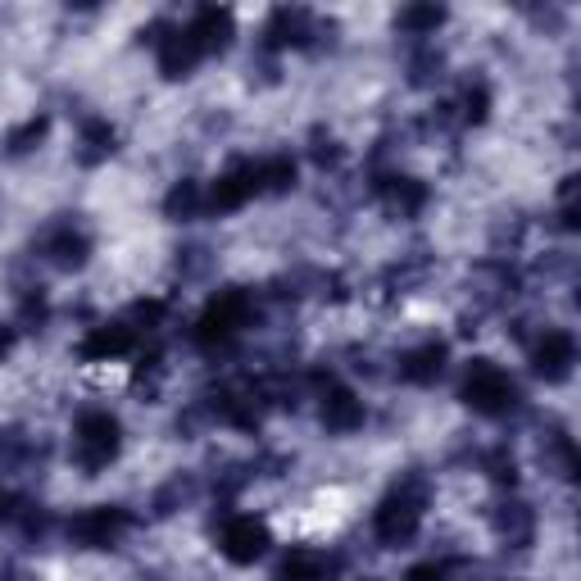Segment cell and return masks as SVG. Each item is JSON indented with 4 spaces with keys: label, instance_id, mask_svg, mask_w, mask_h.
Returning <instances> with one entry per match:
<instances>
[{
    "label": "cell",
    "instance_id": "3",
    "mask_svg": "<svg viewBox=\"0 0 581 581\" xmlns=\"http://www.w3.org/2000/svg\"><path fill=\"white\" fill-rule=\"evenodd\" d=\"M250 318V295L245 291H218L210 300V310L195 323V341L200 345H223L227 337H237Z\"/></svg>",
    "mask_w": 581,
    "mask_h": 581
},
{
    "label": "cell",
    "instance_id": "1",
    "mask_svg": "<svg viewBox=\"0 0 581 581\" xmlns=\"http://www.w3.org/2000/svg\"><path fill=\"white\" fill-rule=\"evenodd\" d=\"M464 400L472 404L477 414H491V418H500V414H509V409H514L518 391H514V377L504 372L500 364H491V359H477V364L468 368Z\"/></svg>",
    "mask_w": 581,
    "mask_h": 581
},
{
    "label": "cell",
    "instance_id": "15",
    "mask_svg": "<svg viewBox=\"0 0 581 581\" xmlns=\"http://www.w3.org/2000/svg\"><path fill=\"white\" fill-rule=\"evenodd\" d=\"M282 577L287 581H323L327 577V559L318 550H295L291 559L282 564Z\"/></svg>",
    "mask_w": 581,
    "mask_h": 581
},
{
    "label": "cell",
    "instance_id": "12",
    "mask_svg": "<svg viewBox=\"0 0 581 581\" xmlns=\"http://www.w3.org/2000/svg\"><path fill=\"white\" fill-rule=\"evenodd\" d=\"M195 60H200V46L187 28L160 37V68L168 73V78H187V73L195 68Z\"/></svg>",
    "mask_w": 581,
    "mask_h": 581
},
{
    "label": "cell",
    "instance_id": "5",
    "mask_svg": "<svg viewBox=\"0 0 581 581\" xmlns=\"http://www.w3.org/2000/svg\"><path fill=\"white\" fill-rule=\"evenodd\" d=\"M418 522H422V500L409 495V491H400L391 495L382 509H377L372 527H377V536H382L387 545H400V541H409L418 532Z\"/></svg>",
    "mask_w": 581,
    "mask_h": 581
},
{
    "label": "cell",
    "instance_id": "4",
    "mask_svg": "<svg viewBox=\"0 0 581 581\" xmlns=\"http://www.w3.org/2000/svg\"><path fill=\"white\" fill-rule=\"evenodd\" d=\"M223 554H227V559H232V564H255L260 559V554L268 550V522L264 518H255V514H237V518H227L223 522Z\"/></svg>",
    "mask_w": 581,
    "mask_h": 581
},
{
    "label": "cell",
    "instance_id": "25",
    "mask_svg": "<svg viewBox=\"0 0 581 581\" xmlns=\"http://www.w3.org/2000/svg\"><path fill=\"white\" fill-rule=\"evenodd\" d=\"M14 504H18V500H14L5 487H0V518H10V514H14Z\"/></svg>",
    "mask_w": 581,
    "mask_h": 581
},
{
    "label": "cell",
    "instance_id": "11",
    "mask_svg": "<svg viewBox=\"0 0 581 581\" xmlns=\"http://www.w3.org/2000/svg\"><path fill=\"white\" fill-rule=\"evenodd\" d=\"M132 350V327H123V323H105V327H96V332L83 341L78 355L100 364V359H118V355H128Z\"/></svg>",
    "mask_w": 581,
    "mask_h": 581
},
{
    "label": "cell",
    "instance_id": "23",
    "mask_svg": "<svg viewBox=\"0 0 581 581\" xmlns=\"http://www.w3.org/2000/svg\"><path fill=\"white\" fill-rule=\"evenodd\" d=\"M464 105H468V118H472V123H482V118H487V105H491V100H487V87H472Z\"/></svg>",
    "mask_w": 581,
    "mask_h": 581
},
{
    "label": "cell",
    "instance_id": "9",
    "mask_svg": "<svg viewBox=\"0 0 581 581\" xmlns=\"http://www.w3.org/2000/svg\"><path fill=\"white\" fill-rule=\"evenodd\" d=\"M187 33L195 37L200 46V55H210V50H223L227 41H232V14L218 10V5H205L191 23H187Z\"/></svg>",
    "mask_w": 581,
    "mask_h": 581
},
{
    "label": "cell",
    "instance_id": "17",
    "mask_svg": "<svg viewBox=\"0 0 581 581\" xmlns=\"http://www.w3.org/2000/svg\"><path fill=\"white\" fill-rule=\"evenodd\" d=\"M83 146H87V150H83V160H87V164L105 160L110 150H114V128H110L105 118H91L87 128H83Z\"/></svg>",
    "mask_w": 581,
    "mask_h": 581
},
{
    "label": "cell",
    "instance_id": "24",
    "mask_svg": "<svg viewBox=\"0 0 581 581\" xmlns=\"http://www.w3.org/2000/svg\"><path fill=\"white\" fill-rule=\"evenodd\" d=\"M404 581H445V568L441 564H418V568L404 572Z\"/></svg>",
    "mask_w": 581,
    "mask_h": 581
},
{
    "label": "cell",
    "instance_id": "16",
    "mask_svg": "<svg viewBox=\"0 0 581 581\" xmlns=\"http://www.w3.org/2000/svg\"><path fill=\"white\" fill-rule=\"evenodd\" d=\"M268 41H273V46L305 41V10H277L273 23H268Z\"/></svg>",
    "mask_w": 581,
    "mask_h": 581
},
{
    "label": "cell",
    "instance_id": "20",
    "mask_svg": "<svg viewBox=\"0 0 581 581\" xmlns=\"http://www.w3.org/2000/svg\"><path fill=\"white\" fill-rule=\"evenodd\" d=\"M441 18H445L441 5H409V10L400 14V28H404V33H437Z\"/></svg>",
    "mask_w": 581,
    "mask_h": 581
},
{
    "label": "cell",
    "instance_id": "22",
    "mask_svg": "<svg viewBox=\"0 0 581 581\" xmlns=\"http://www.w3.org/2000/svg\"><path fill=\"white\" fill-rule=\"evenodd\" d=\"M164 210L173 214V218H187V214H195L200 210V191H195V182H178V187H173L168 191V200H164Z\"/></svg>",
    "mask_w": 581,
    "mask_h": 581
},
{
    "label": "cell",
    "instance_id": "26",
    "mask_svg": "<svg viewBox=\"0 0 581 581\" xmlns=\"http://www.w3.org/2000/svg\"><path fill=\"white\" fill-rule=\"evenodd\" d=\"M10 345H14V332H10V327H0V359L10 355Z\"/></svg>",
    "mask_w": 581,
    "mask_h": 581
},
{
    "label": "cell",
    "instance_id": "2",
    "mask_svg": "<svg viewBox=\"0 0 581 581\" xmlns=\"http://www.w3.org/2000/svg\"><path fill=\"white\" fill-rule=\"evenodd\" d=\"M73 445H78V464L87 472H100L114 454H118V418L110 409H87L78 418V427H73Z\"/></svg>",
    "mask_w": 581,
    "mask_h": 581
},
{
    "label": "cell",
    "instance_id": "8",
    "mask_svg": "<svg viewBox=\"0 0 581 581\" xmlns=\"http://www.w3.org/2000/svg\"><path fill=\"white\" fill-rule=\"evenodd\" d=\"M123 527H128V514L123 509H110V504H96V509H87V514H78L73 518V541H83V545H110Z\"/></svg>",
    "mask_w": 581,
    "mask_h": 581
},
{
    "label": "cell",
    "instance_id": "21",
    "mask_svg": "<svg viewBox=\"0 0 581 581\" xmlns=\"http://www.w3.org/2000/svg\"><path fill=\"white\" fill-rule=\"evenodd\" d=\"M46 128H50V118H46V114L28 118L23 128H14V132H10V150H14V155H23V150H33V146L46 137Z\"/></svg>",
    "mask_w": 581,
    "mask_h": 581
},
{
    "label": "cell",
    "instance_id": "10",
    "mask_svg": "<svg viewBox=\"0 0 581 581\" xmlns=\"http://www.w3.org/2000/svg\"><path fill=\"white\" fill-rule=\"evenodd\" d=\"M323 422H327V432H355V427L364 422L359 395L345 391V387H332L323 395Z\"/></svg>",
    "mask_w": 581,
    "mask_h": 581
},
{
    "label": "cell",
    "instance_id": "13",
    "mask_svg": "<svg viewBox=\"0 0 581 581\" xmlns=\"http://www.w3.org/2000/svg\"><path fill=\"white\" fill-rule=\"evenodd\" d=\"M441 364H445V345L441 341H427V345L409 350V355L400 359V377H404V382H414V387H427V382H437Z\"/></svg>",
    "mask_w": 581,
    "mask_h": 581
},
{
    "label": "cell",
    "instance_id": "18",
    "mask_svg": "<svg viewBox=\"0 0 581 581\" xmlns=\"http://www.w3.org/2000/svg\"><path fill=\"white\" fill-rule=\"evenodd\" d=\"M255 168H260V191H287V187L295 182L291 155H273V160H264V164H255Z\"/></svg>",
    "mask_w": 581,
    "mask_h": 581
},
{
    "label": "cell",
    "instance_id": "6",
    "mask_svg": "<svg viewBox=\"0 0 581 581\" xmlns=\"http://www.w3.org/2000/svg\"><path fill=\"white\" fill-rule=\"evenodd\" d=\"M250 195H260V168H255V164H245V168H237V173H223V178L210 187V195H205V210L232 214V210L245 205Z\"/></svg>",
    "mask_w": 581,
    "mask_h": 581
},
{
    "label": "cell",
    "instance_id": "7",
    "mask_svg": "<svg viewBox=\"0 0 581 581\" xmlns=\"http://www.w3.org/2000/svg\"><path fill=\"white\" fill-rule=\"evenodd\" d=\"M572 364H577V341H572V332H564V327L545 332L541 345H536V372L545 377V382H564V377L572 372Z\"/></svg>",
    "mask_w": 581,
    "mask_h": 581
},
{
    "label": "cell",
    "instance_id": "19",
    "mask_svg": "<svg viewBox=\"0 0 581 581\" xmlns=\"http://www.w3.org/2000/svg\"><path fill=\"white\" fill-rule=\"evenodd\" d=\"M382 195L391 200V205H395V210H404V214H414V210L422 205V195H427V191H422V187H418L414 178H387V182H382Z\"/></svg>",
    "mask_w": 581,
    "mask_h": 581
},
{
    "label": "cell",
    "instance_id": "14",
    "mask_svg": "<svg viewBox=\"0 0 581 581\" xmlns=\"http://www.w3.org/2000/svg\"><path fill=\"white\" fill-rule=\"evenodd\" d=\"M46 255L55 260L60 268H78V264L87 260V237L73 232V227H60V232L46 241Z\"/></svg>",
    "mask_w": 581,
    "mask_h": 581
}]
</instances>
